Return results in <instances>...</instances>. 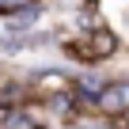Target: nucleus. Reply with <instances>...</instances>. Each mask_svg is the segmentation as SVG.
Returning <instances> with one entry per match:
<instances>
[{"mask_svg":"<svg viewBox=\"0 0 129 129\" xmlns=\"http://www.w3.org/2000/svg\"><path fill=\"white\" fill-rule=\"evenodd\" d=\"M4 125H8V129H38V125H34L30 118H23V114H12V118L4 121Z\"/></svg>","mask_w":129,"mask_h":129,"instance_id":"nucleus-1","label":"nucleus"}]
</instances>
